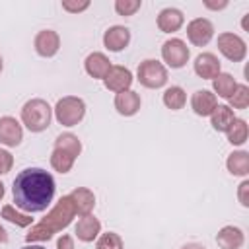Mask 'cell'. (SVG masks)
I'll use <instances>...</instances> for the list:
<instances>
[{"label":"cell","instance_id":"1","mask_svg":"<svg viewBox=\"0 0 249 249\" xmlns=\"http://www.w3.org/2000/svg\"><path fill=\"white\" fill-rule=\"evenodd\" d=\"M56 193L54 177L41 167H25L19 171L12 185V195L16 208L25 214L45 212Z\"/></svg>","mask_w":249,"mask_h":249},{"label":"cell","instance_id":"2","mask_svg":"<svg viewBox=\"0 0 249 249\" xmlns=\"http://www.w3.org/2000/svg\"><path fill=\"white\" fill-rule=\"evenodd\" d=\"M74 216H76V210H74L70 196L68 195L60 196L54 202V206L49 210V214L41 222L31 226V230L25 233V241L27 243H43V241L53 239L54 233L66 230L72 224Z\"/></svg>","mask_w":249,"mask_h":249},{"label":"cell","instance_id":"3","mask_svg":"<svg viewBox=\"0 0 249 249\" xmlns=\"http://www.w3.org/2000/svg\"><path fill=\"white\" fill-rule=\"evenodd\" d=\"M19 119H21V124H25L27 130L43 132V130L49 128V124L53 121V107L45 99L33 97V99L23 103V107L19 111Z\"/></svg>","mask_w":249,"mask_h":249},{"label":"cell","instance_id":"4","mask_svg":"<svg viewBox=\"0 0 249 249\" xmlns=\"http://www.w3.org/2000/svg\"><path fill=\"white\" fill-rule=\"evenodd\" d=\"M53 113L62 126H76L86 117V101L78 95H64L56 101Z\"/></svg>","mask_w":249,"mask_h":249},{"label":"cell","instance_id":"5","mask_svg":"<svg viewBox=\"0 0 249 249\" xmlns=\"http://www.w3.org/2000/svg\"><path fill=\"white\" fill-rule=\"evenodd\" d=\"M136 80L148 89H160L167 84V68L156 58H146L136 68Z\"/></svg>","mask_w":249,"mask_h":249},{"label":"cell","instance_id":"6","mask_svg":"<svg viewBox=\"0 0 249 249\" xmlns=\"http://www.w3.org/2000/svg\"><path fill=\"white\" fill-rule=\"evenodd\" d=\"M218 51L231 62H241L247 56V43L243 37L231 31H224L218 35Z\"/></svg>","mask_w":249,"mask_h":249},{"label":"cell","instance_id":"7","mask_svg":"<svg viewBox=\"0 0 249 249\" xmlns=\"http://www.w3.org/2000/svg\"><path fill=\"white\" fill-rule=\"evenodd\" d=\"M161 58L169 68H183L191 58V51L183 39L171 37L161 45Z\"/></svg>","mask_w":249,"mask_h":249},{"label":"cell","instance_id":"8","mask_svg":"<svg viewBox=\"0 0 249 249\" xmlns=\"http://www.w3.org/2000/svg\"><path fill=\"white\" fill-rule=\"evenodd\" d=\"M214 37V25L208 18H195L187 23V39L195 47H204Z\"/></svg>","mask_w":249,"mask_h":249},{"label":"cell","instance_id":"9","mask_svg":"<svg viewBox=\"0 0 249 249\" xmlns=\"http://www.w3.org/2000/svg\"><path fill=\"white\" fill-rule=\"evenodd\" d=\"M132 82H134L132 72L126 66H121V64H113L109 68V72L105 74V78H103L105 88L109 91H113V93H121V91L130 89Z\"/></svg>","mask_w":249,"mask_h":249},{"label":"cell","instance_id":"10","mask_svg":"<svg viewBox=\"0 0 249 249\" xmlns=\"http://www.w3.org/2000/svg\"><path fill=\"white\" fill-rule=\"evenodd\" d=\"M23 140V126L16 117L4 115L0 117V144L8 148L19 146Z\"/></svg>","mask_w":249,"mask_h":249},{"label":"cell","instance_id":"11","mask_svg":"<svg viewBox=\"0 0 249 249\" xmlns=\"http://www.w3.org/2000/svg\"><path fill=\"white\" fill-rule=\"evenodd\" d=\"M35 53L43 58H53L60 49V35L54 29H41L33 39Z\"/></svg>","mask_w":249,"mask_h":249},{"label":"cell","instance_id":"12","mask_svg":"<svg viewBox=\"0 0 249 249\" xmlns=\"http://www.w3.org/2000/svg\"><path fill=\"white\" fill-rule=\"evenodd\" d=\"M130 43V29L124 25H111L103 33V47L111 53H121Z\"/></svg>","mask_w":249,"mask_h":249},{"label":"cell","instance_id":"13","mask_svg":"<svg viewBox=\"0 0 249 249\" xmlns=\"http://www.w3.org/2000/svg\"><path fill=\"white\" fill-rule=\"evenodd\" d=\"M193 68H195V74L202 80H214L220 72H222V66H220V60L214 53H200L195 62H193Z\"/></svg>","mask_w":249,"mask_h":249},{"label":"cell","instance_id":"14","mask_svg":"<svg viewBox=\"0 0 249 249\" xmlns=\"http://www.w3.org/2000/svg\"><path fill=\"white\" fill-rule=\"evenodd\" d=\"M111 66H113V64H111L109 56H107L105 53H99V51L89 53V54L86 56V60H84V70H86V74H88L89 78H93V80H103Z\"/></svg>","mask_w":249,"mask_h":249},{"label":"cell","instance_id":"15","mask_svg":"<svg viewBox=\"0 0 249 249\" xmlns=\"http://www.w3.org/2000/svg\"><path fill=\"white\" fill-rule=\"evenodd\" d=\"M218 107V97L210 89H198L191 95V109L198 117H210Z\"/></svg>","mask_w":249,"mask_h":249},{"label":"cell","instance_id":"16","mask_svg":"<svg viewBox=\"0 0 249 249\" xmlns=\"http://www.w3.org/2000/svg\"><path fill=\"white\" fill-rule=\"evenodd\" d=\"M113 103H115V109H117L119 115H123V117H134L140 111L142 99H140V95L134 89H126V91L115 93V101Z\"/></svg>","mask_w":249,"mask_h":249},{"label":"cell","instance_id":"17","mask_svg":"<svg viewBox=\"0 0 249 249\" xmlns=\"http://www.w3.org/2000/svg\"><path fill=\"white\" fill-rule=\"evenodd\" d=\"M158 29L161 33H175L183 27L185 23V16L179 8H163L160 14H158Z\"/></svg>","mask_w":249,"mask_h":249},{"label":"cell","instance_id":"18","mask_svg":"<svg viewBox=\"0 0 249 249\" xmlns=\"http://www.w3.org/2000/svg\"><path fill=\"white\" fill-rule=\"evenodd\" d=\"M68 196H70V200H72L74 210H76L78 216H88V214L93 212V208H95V195H93L91 189H88V187H76Z\"/></svg>","mask_w":249,"mask_h":249},{"label":"cell","instance_id":"19","mask_svg":"<svg viewBox=\"0 0 249 249\" xmlns=\"http://www.w3.org/2000/svg\"><path fill=\"white\" fill-rule=\"evenodd\" d=\"M74 231H76V237H78L80 241L91 243V241H95V239L99 237V233H101V222H99L93 214L80 216V220H78Z\"/></svg>","mask_w":249,"mask_h":249},{"label":"cell","instance_id":"20","mask_svg":"<svg viewBox=\"0 0 249 249\" xmlns=\"http://www.w3.org/2000/svg\"><path fill=\"white\" fill-rule=\"evenodd\" d=\"M216 243L222 249H239L245 243V233L237 226H224L216 233Z\"/></svg>","mask_w":249,"mask_h":249},{"label":"cell","instance_id":"21","mask_svg":"<svg viewBox=\"0 0 249 249\" xmlns=\"http://www.w3.org/2000/svg\"><path fill=\"white\" fill-rule=\"evenodd\" d=\"M226 167L233 177H247L249 175V152L233 150L226 160Z\"/></svg>","mask_w":249,"mask_h":249},{"label":"cell","instance_id":"22","mask_svg":"<svg viewBox=\"0 0 249 249\" xmlns=\"http://www.w3.org/2000/svg\"><path fill=\"white\" fill-rule=\"evenodd\" d=\"M233 121H235V113L230 105H218L210 115V124L216 132H226Z\"/></svg>","mask_w":249,"mask_h":249},{"label":"cell","instance_id":"23","mask_svg":"<svg viewBox=\"0 0 249 249\" xmlns=\"http://www.w3.org/2000/svg\"><path fill=\"white\" fill-rule=\"evenodd\" d=\"M235 86H237V82H235V78L230 72H220L212 80V89H214L212 93L218 95V97H222V99H230L231 93H233V89H235Z\"/></svg>","mask_w":249,"mask_h":249},{"label":"cell","instance_id":"24","mask_svg":"<svg viewBox=\"0 0 249 249\" xmlns=\"http://www.w3.org/2000/svg\"><path fill=\"white\" fill-rule=\"evenodd\" d=\"M226 138L231 146H243L249 138V126H247V121L245 119H239L235 117V121L231 123V126L226 130Z\"/></svg>","mask_w":249,"mask_h":249},{"label":"cell","instance_id":"25","mask_svg":"<svg viewBox=\"0 0 249 249\" xmlns=\"http://www.w3.org/2000/svg\"><path fill=\"white\" fill-rule=\"evenodd\" d=\"M161 101H163V105H165L167 109L179 111V109H183L185 103H187V93H185V89H183L181 86H169V88L163 91Z\"/></svg>","mask_w":249,"mask_h":249},{"label":"cell","instance_id":"26","mask_svg":"<svg viewBox=\"0 0 249 249\" xmlns=\"http://www.w3.org/2000/svg\"><path fill=\"white\" fill-rule=\"evenodd\" d=\"M54 148H60V150L68 152L70 156H74V158H78L82 154V142H80V138L74 132H62V134H58L56 140H54Z\"/></svg>","mask_w":249,"mask_h":249},{"label":"cell","instance_id":"27","mask_svg":"<svg viewBox=\"0 0 249 249\" xmlns=\"http://www.w3.org/2000/svg\"><path fill=\"white\" fill-rule=\"evenodd\" d=\"M74 161H76V158L70 156L68 152H64L60 148H53V152H51V167L54 171L64 175V173H68L74 167Z\"/></svg>","mask_w":249,"mask_h":249},{"label":"cell","instance_id":"28","mask_svg":"<svg viewBox=\"0 0 249 249\" xmlns=\"http://www.w3.org/2000/svg\"><path fill=\"white\" fill-rule=\"evenodd\" d=\"M0 214H2L4 220H8L10 224H14V226H18V228H27V226L33 224V218H31L29 214L18 210L14 204H4Z\"/></svg>","mask_w":249,"mask_h":249},{"label":"cell","instance_id":"29","mask_svg":"<svg viewBox=\"0 0 249 249\" xmlns=\"http://www.w3.org/2000/svg\"><path fill=\"white\" fill-rule=\"evenodd\" d=\"M228 101H230L231 109H247L249 107V86L247 84H237Z\"/></svg>","mask_w":249,"mask_h":249},{"label":"cell","instance_id":"30","mask_svg":"<svg viewBox=\"0 0 249 249\" xmlns=\"http://www.w3.org/2000/svg\"><path fill=\"white\" fill-rule=\"evenodd\" d=\"M123 237L115 231H105L95 239V249H123Z\"/></svg>","mask_w":249,"mask_h":249},{"label":"cell","instance_id":"31","mask_svg":"<svg viewBox=\"0 0 249 249\" xmlns=\"http://www.w3.org/2000/svg\"><path fill=\"white\" fill-rule=\"evenodd\" d=\"M142 8V0H115V12L123 18L134 16Z\"/></svg>","mask_w":249,"mask_h":249},{"label":"cell","instance_id":"32","mask_svg":"<svg viewBox=\"0 0 249 249\" xmlns=\"http://www.w3.org/2000/svg\"><path fill=\"white\" fill-rule=\"evenodd\" d=\"M12 167H14V156H12L8 150L0 148V175L10 173Z\"/></svg>","mask_w":249,"mask_h":249},{"label":"cell","instance_id":"33","mask_svg":"<svg viewBox=\"0 0 249 249\" xmlns=\"http://www.w3.org/2000/svg\"><path fill=\"white\" fill-rule=\"evenodd\" d=\"M62 10L70 12V14H80L84 10L89 8V0H84V2H72V0H62Z\"/></svg>","mask_w":249,"mask_h":249},{"label":"cell","instance_id":"34","mask_svg":"<svg viewBox=\"0 0 249 249\" xmlns=\"http://www.w3.org/2000/svg\"><path fill=\"white\" fill-rule=\"evenodd\" d=\"M237 200L243 208H249V181L243 179L237 187Z\"/></svg>","mask_w":249,"mask_h":249},{"label":"cell","instance_id":"35","mask_svg":"<svg viewBox=\"0 0 249 249\" xmlns=\"http://www.w3.org/2000/svg\"><path fill=\"white\" fill-rule=\"evenodd\" d=\"M56 249H76V247H74V237L68 235V233H62V235L56 239Z\"/></svg>","mask_w":249,"mask_h":249},{"label":"cell","instance_id":"36","mask_svg":"<svg viewBox=\"0 0 249 249\" xmlns=\"http://www.w3.org/2000/svg\"><path fill=\"white\" fill-rule=\"evenodd\" d=\"M228 0H222V2H210V0H204L202 2V6L204 8H208V10H214V12H220V10H224V8H228Z\"/></svg>","mask_w":249,"mask_h":249},{"label":"cell","instance_id":"37","mask_svg":"<svg viewBox=\"0 0 249 249\" xmlns=\"http://www.w3.org/2000/svg\"><path fill=\"white\" fill-rule=\"evenodd\" d=\"M181 249H206V247L200 245V243H185Z\"/></svg>","mask_w":249,"mask_h":249},{"label":"cell","instance_id":"38","mask_svg":"<svg viewBox=\"0 0 249 249\" xmlns=\"http://www.w3.org/2000/svg\"><path fill=\"white\" fill-rule=\"evenodd\" d=\"M8 241V231H6V228L0 224V243H6Z\"/></svg>","mask_w":249,"mask_h":249},{"label":"cell","instance_id":"39","mask_svg":"<svg viewBox=\"0 0 249 249\" xmlns=\"http://www.w3.org/2000/svg\"><path fill=\"white\" fill-rule=\"evenodd\" d=\"M21 249H45L43 245H35V243H27L25 247H21Z\"/></svg>","mask_w":249,"mask_h":249},{"label":"cell","instance_id":"40","mask_svg":"<svg viewBox=\"0 0 249 249\" xmlns=\"http://www.w3.org/2000/svg\"><path fill=\"white\" fill-rule=\"evenodd\" d=\"M4 195H6V189H4V183L0 181V200L4 198Z\"/></svg>","mask_w":249,"mask_h":249},{"label":"cell","instance_id":"41","mask_svg":"<svg viewBox=\"0 0 249 249\" xmlns=\"http://www.w3.org/2000/svg\"><path fill=\"white\" fill-rule=\"evenodd\" d=\"M2 68H4V60H2V56H0V72H2Z\"/></svg>","mask_w":249,"mask_h":249}]
</instances>
